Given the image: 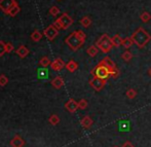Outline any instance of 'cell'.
Listing matches in <instances>:
<instances>
[{
	"label": "cell",
	"mask_w": 151,
	"mask_h": 147,
	"mask_svg": "<svg viewBox=\"0 0 151 147\" xmlns=\"http://www.w3.org/2000/svg\"><path fill=\"white\" fill-rule=\"evenodd\" d=\"M80 123H81V125H82V128H83V129H90L91 125H93V118H91L90 115H86V116H83V117L81 118Z\"/></svg>",
	"instance_id": "obj_13"
},
{
	"label": "cell",
	"mask_w": 151,
	"mask_h": 147,
	"mask_svg": "<svg viewBox=\"0 0 151 147\" xmlns=\"http://www.w3.org/2000/svg\"><path fill=\"white\" fill-rule=\"evenodd\" d=\"M111 42L112 44H113V46H116V48H118V46L121 45V43H122V38L120 37V35H114L113 37H111Z\"/></svg>",
	"instance_id": "obj_19"
},
{
	"label": "cell",
	"mask_w": 151,
	"mask_h": 147,
	"mask_svg": "<svg viewBox=\"0 0 151 147\" xmlns=\"http://www.w3.org/2000/svg\"><path fill=\"white\" fill-rule=\"evenodd\" d=\"M133 44H134L133 38H132V37H127V38H124V39H122V43H121V45H122L125 50H127V48H131Z\"/></svg>",
	"instance_id": "obj_20"
},
{
	"label": "cell",
	"mask_w": 151,
	"mask_h": 147,
	"mask_svg": "<svg viewBox=\"0 0 151 147\" xmlns=\"http://www.w3.org/2000/svg\"><path fill=\"white\" fill-rule=\"evenodd\" d=\"M96 45H97L98 48L101 50V52L104 53V54L109 53L110 50H112V48H113V44H112V42H111V38H110L107 34H103V35L97 40Z\"/></svg>",
	"instance_id": "obj_2"
},
{
	"label": "cell",
	"mask_w": 151,
	"mask_h": 147,
	"mask_svg": "<svg viewBox=\"0 0 151 147\" xmlns=\"http://www.w3.org/2000/svg\"><path fill=\"white\" fill-rule=\"evenodd\" d=\"M140 19H141L142 22L148 23L151 20V14H149V12H142V14H141V16H140Z\"/></svg>",
	"instance_id": "obj_26"
},
{
	"label": "cell",
	"mask_w": 151,
	"mask_h": 147,
	"mask_svg": "<svg viewBox=\"0 0 151 147\" xmlns=\"http://www.w3.org/2000/svg\"><path fill=\"white\" fill-rule=\"evenodd\" d=\"M137 95H138V93H137V91L136 89H129L127 91V93H125V96H127L129 99H135L136 97H137Z\"/></svg>",
	"instance_id": "obj_23"
},
{
	"label": "cell",
	"mask_w": 151,
	"mask_h": 147,
	"mask_svg": "<svg viewBox=\"0 0 151 147\" xmlns=\"http://www.w3.org/2000/svg\"><path fill=\"white\" fill-rule=\"evenodd\" d=\"M52 86H54L55 89H61L62 86H64V79L61 77V76H57L54 79L52 80Z\"/></svg>",
	"instance_id": "obj_15"
},
{
	"label": "cell",
	"mask_w": 151,
	"mask_h": 147,
	"mask_svg": "<svg viewBox=\"0 0 151 147\" xmlns=\"http://www.w3.org/2000/svg\"><path fill=\"white\" fill-rule=\"evenodd\" d=\"M90 86L95 89L96 92H100L106 86V79H101V78L93 76L90 80Z\"/></svg>",
	"instance_id": "obj_5"
},
{
	"label": "cell",
	"mask_w": 151,
	"mask_h": 147,
	"mask_svg": "<svg viewBox=\"0 0 151 147\" xmlns=\"http://www.w3.org/2000/svg\"><path fill=\"white\" fill-rule=\"evenodd\" d=\"M113 147H118V146H113Z\"/></svg>",
	"instance_id": "obj_36"
},
{
	"label": "cell",
	"mask_w": 151,
	"mask_h": 147,
	"mask_svg": "<svg viewBox=\"0 0 151 147\" xmlns=\"http://www.w3.org/2000/svg\"><path fill=\"white\" fill-rule=\"evenodd\" d=\"M65 41H66V44H67L72 50H74V52L79 50L84 43L83 40H81L77 35H76L75 31H74L72 34H70V35L65 39Z\"/></svg>",
	"instance_id": "obj_3"
},
{
	"label": "cell",
	"mask_w": 151,
	"mask_h": 147,
	"mask_svg": "<svg viewBox=\"0 0 151 147\" xmlns=\"http://www.w3.org/2000/svg\"><path fill=\"white\" fill-rule=\"evenodd\" d=\"M8 84V78L4 74L0 75V86H5Z\"/></svg>",
	"instance_id": "obj_30"
},
{
	"label": "cell",
	"mask_w": 151,
	"mask_h": 147,
	"mask_svg": "<svg viewBox=\"0 0 151 147\" xmlns=\"http://www.w3.org/2000/svg\"><path fill=\"white\" fill-rule=\"evenodd\" d=\"M65 107L70 113H74V112L77 111V109H79V107H78V102H76L75 100H73V99H70L68 102H66Z\"/></svg>",
	"instance_id": "obj_9"
},
{
	"label": "cell",
	"mask_w": 151,
	"mask_h": 147,
	"mask_svg": "<svg viewBox=\"0 0 151 147\" xmlns=\"http://www.w3.org/2000/svg\"><path fill=\"white\" fill-rule=\"evenodd\" d=\"M86 53H88V55L91 58H93V57H96L98 55V53H99V48H98L97 45H91L88 48V50H86Z\"/></svg>",
	"instance_id": "obj_17"
},
{
	"label": "cell",
	"mask_w": 151,
	"mask_h": 147,
	"mask_svg": "<svg viewBox=\"0 0 151 147\" xmlns=\"http://www.w3.org/2000/svg\"><path fill=\"white\" fill-rule=\"evenodd\" d=\"M17 4V2L14 0H0V9L7 14L8 10L12 7V6Z\"/></svg>",
	"instance_id": "obj_8"
},
{
	"label": "cell",
	"mask_w": 151,
	"mask_h": 147,
	"mask_svg": "<svg viewBox=\"0 0 151 147\" xmlns=\"http://www.w3.org/2000/svg\"><path fill=\"white\" fill-rule=\"evenodd\" d=\"M44 36H45L46 38H47L48 40H50V41H52V40L55 39V38L58 36L59 34V30L55 28L52 25H50V26H48L47 28L44 29V32H43Z\"/></svg>",
	"instance_id": "obj_7"
},
{
	"label": "cell",
	"mask_w": 151,
	"mask_h": 147,
	"mask_svg": "<svg viewBox=\"0 0 151 147\" xmlns=\"http://www.w3.org/2000/svg\"><path fill=\"white\" fill-rule=\"evenodd\" d=\"M50 14H52V17H57L60 14V8H59L58 6H52V7L50 8Z\"/></svg>",
	"instance_id": "obj_29"
},
{
	"label": "cell",
	"mask_w": 151,
	"mask_h": 147,
	"mask_svg": "<svg viewBox=\"0 0 151 147\" xmlns=\"http://www.w3.org/2000/svg\"><path fill=\"white\" fill-rule=\"evenodd\" d=\"M121 147H134V145H133V143H132V142L125 141L124 143L122 144V146H121Z\"/></svg>",
	"instance_id": "obj_34"
},
{
	"label": "cell",
	"mask_w": 151,
	"mask_h": 147,
	"mask_svg": "<svg viewBox=\"0 0 151 147\" xmlns=\"http://www.w3.org/2000/svg\"><path fill=\"white\" fill-rule=\"evenodd\" d=\"M100 64L101 65H104V66H106L107 68H109L110 69V71L111 70H114V69H116V65H115V63H114L113 61H112L111 59L109 58V57H105L103 60H102L101 62H100Z\"/></svg>",
	"instance_id": "obj_12"
},
{
	"label": "cell",
	"mask_w": 151,
	"mask_h": 147,
	"mask_svg": "<svg viewBox=\"0 0 151 147\" xmlns=\"http://www.w3.org/2000/svg\"><path fill=\"white\" fill-rule=\"evenodd\" d=\"M5 50H6V53H7V54H9V53H12V50H14V44H12V42H8V43H6V44H5Z\"/></svg>",
	"instance_id": "obj_32"
},
{
	"label": "cell",
	"mask_w": 151,
	"mask_h": 147,
	"mask_svg": "<svg viewBox=\"0 0 151 147\" xmlns=\"http://www.w3.org/2000/svg\"><path fill=\"white\" fill-rule=\"evenodd\" d=\"M121 59L124 62H129L133 59V55H132V53L129 52V50H125V52L121 55Z\"/></svg>",
	"instance_id": "obj_25"
},
{
	"label": "cell",
	"mask_w": 151,
	"mask_h": 147,
	"mask_svg": "<svg viewBox=\"0 0 151 147\" xmlns=\"http://www.w3.org/2000/svg\"><path fill=\"white\" fill-rule=\"evenodd\" d=\"M52 26H54L56 29H58V30H61V29H62V26H61V24H60V22H59L58 19H57V20L54 22V24H52Z\"/></svg>",
	"instance_id": "obj_33"
},
{
	"label": "cell",
	"mask_w": 151,
	"mask_h": 147,
	"mask_svg": "<svg viewBox=\"0 0 151 147\" xmlns=\"http://www.w3.org/2000/svg\"><path fill=\"white\" fill-rule=\"evenodd\" d=\"M16 53H17V55L20 57V58L24 59V58H26V57L29 55V50H28V48H27V46L20 45L18 48V50H16Z\"/></svg>",
	"instance_id": "obj_14"
},
{
	"label": "cell",
	"mask_w": 151,
	"mask_h": 147,
	"mask_svg": "<svg viewBox=\"0 0 151 147\" xmlns=\"http://www.w3.org/2000/svg\"><path fill=\"white\" fill-rule=\"evenodd\" d=\"M65 67H66V69H67L69 72H74V71H76V70H77L78 64L76 63L75 61H73V60H70V61L68 62L67 64H66Z\"/></svg>",
	"instance_id": "obj_16"
},
{
	"label": "cell",
	"mask_w": 151,
	"mask_h": 147,
	"mask_svg": "<svg viewBox=\"0 0 151 147\" xmlns=\"http://www.w3.org/2000/svg\"><path fill=\"white\" fill-rule=\"evenodd\" d=\"M132 38L134 40V43H136L138 45V48H142L148 43L151 40V36L144 28L140 27L136 30L132 35Z\"/></svg>",
	"instance_id": "obj_1"
},
{
	"label": "cell",
	"mask_w": 151,
	"mask_h": 147,
	"mask_svg": "<svg viewBox=\"0 0 151 147\" xmlns=\"http://www.w3.org/2000/svg\"><path fill=\"white\" fill-rule=\"evenodd\" d=\"M88 103L86 99H81L79 102H78V107H79V109L84 110L88 108Z\"/></svg>",
	"instance_id": "obj_28"
},
{
	"label": "cell",
	"mask_w": 151,
	"mask_h": 147,
	"mask_svg": "<svg viewBox=\"0 0 151 147\" xmlns=\"http://www.w3.org/2000/svg\"><path fill=\"white\" fill-rule=\"evenodd\" d=\"M20 10H21L20 6H19L18 3H17V4H14V5L12 6V7L10 8L9 10H8L7 14H8V16H10V17H16L17 14L20 12Z\"/></svg>",
	"instance_id": "obj_18"
},
{
	"label": "cell",
	"mask_w": 151,
	"mask_h": 147,
	"mask_svg": "<svg viewBox=\"0 0 151 147\" xmlns=\"http://www.w3.org/2000/svg\"><path fill=\"white\" fill-rule=\"evenodd\" d=\"M148 75H149L150 77H151V67L149 68V69H148Z\"/></svg>",
	"instance_id": "obj_35"
},
{
	"label": "cell",
	"mask_w": 151,
	"mask_h": 147,
	"mask_svg": "<svg viewBox=\"0 0 151 147\" xmlns=\"http://www.w3.org/2000/svg\"><path fill=\"white\" fill-rule=\"evenodd\" d=\"M25 145V141L21 136H14L10 140V146L12 147H23Z\"/></svg>",
	"instance_id": "obj_11"
},
{
	"label": "cell",
	"mask_w": 151,
	"mask_h": 147,
	"mask_svg": "<svg viewBox=\"0 0 151 147\" xmlns=\"http://www.w3.org/2000/svg\"><path fill=\"white\" fill-rule=\"evenodd\" d=\"M6 53L5 50V43L2 40H0V57H2Z\"/></svg>",
	"instance_id": "obj_31"
},
{
	"label": "cell",
	"mask_w": 151,
	"mask_h": 147,
	"mask_svg": "<svg viewBox=\"0 0 151 147\" xmlns=\"http://www.w3.org/2000/svg\"><path fill=\"white\" fill-rule=\"evenodd\" d=\"M42 38V34L39 32V30H34L33 33L31 34V39L34 42H38Z\"/></svg>",
	"instance_id": "obj_22"
},
{
	"label": "cell",
	"mask_w": 151,
	"mask_h": 147,
	"mask_svg": "<svg viewBox=\"0 0 151 147\" xmlns=\"http://www.w3.org/2000/svg\"><path fill=\"white\" fill-rule=\"evenodd\" d=\"M91 73L93 74V76L96 77H99L101 79H106L107 80L109 77H111L110 75V69L107 68L106 66L101 65V64H98V66H96L95 69L91 71Z\"/></svg>",
	"instance_id": "obj_4"
},
{
	"label": "cell",
	"mask_w": 151,
	"mask_h": 147,
	"mask_svg": "<svg viewBox=\"0 0 151 147\" xmlns=\"http://www.w3.org/2000/svg\"><path fill=\"white\" fill-rule=\"evenodd\" d=\"M58 20L62 26V29H64V30H67L69 27L72 26V24H73V19L68 14H66V12H64Z\"/></svg>",
	"instance_id": "obj_6"
},
{
	"label": "cell",
	"mask_w": 151,
	"mask_h": 147,
	"mask_svg": "<svg viewBox=\"0 0 151 147\" xmlns=\"http://www.w3.org/2000/svg\"><path fill=\"white\" fill-rule=\"evenodd\" d=\"M65 66H66V64L64 63L63 60L60 58L56 59L55 61L52 62V64H50V67H52V69L55 70V71H60V70L63 69Z\"/></svg>",
	"instance_id": "obj_10"
},
{
	"label": "cell",
	"mask_w": 151,
	"mask_h": 147,
	"mask_svg": "<svg viewBox=\"0 0 151 147\" xmlns=\"http://www.w3.org/2000/svg\"><path fill=\"white\" fill-rule=\"evenodd\" d=\"M80 25L84 28H88V27L91 25V20L88 16H86L80 20Z\"/></svg>",
	"instance_id": "obj_21"
},
{
	"label": "cell",
	"mask_w": 151,
	"mask_h": 147,
	"mask_svg": "<svg viewBox=\"0 0 151 147\" xmlns=\"http://www.w3.org/2000/svg\"><path fill=\"white\" fill-rule=\"evenodd\" d=\"M48 121H50V125H56L60 122V117H59L57 114H52V115L50 116V118H48Z\"/></svg>",
	"instance_id": "obj_24"
},
{
	"label": "cell",
	"mask_w": 151,
	"mask_h": 147,
	"mask_svg": "<svg viewBox=\"0 0 151 147\" xmlns=\"http://www.w3.org/2000/svg\"><path fill=\"white\" fill-rule=\"evenodd\" d=\"M39 64L42 66L43 68L47 67V66H50V64H52V62H50V60L47 58V57H42L41 60L39 61Z\"/></svg>",
	"instance_id": "obj_27"
}]
</instances>
